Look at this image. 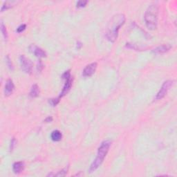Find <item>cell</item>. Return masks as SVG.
<instances>
[{"label": "cell", "mask_w": 177, "mask_h": 177, "mask_svg": "<svg viewBox=\"0 0 177 177\" xmlns=\"http://www.w3.org/2000/svg\"><path fill=\"white\" fill-rule=\"evenodd\" d=\"M29 51L31 52L33 54H34L35 56L38 58H45V57H47V53H46V52L44 51L43 49H41V48L38 47V46L35 44H31L30 46Z\"/></svg>", "instance_id": "obj_8"}, {"label": "cell", "mask_w": 177, "mask_h": 177, "mask_svg": "<svg viewBox=\"0 0 177 177\" xmlns=\"http://www.w3.org/2000/svg\"><path fill=\"white\" fill-rule=\"evenodd\" d=\"M14 1L13 2H10V1H6L5 3L3 4V6H1V11L3 12L4 10H7V9H9L12 7V3H13Z\"/></svg>", "instance_id": "obj_16"}, {"label": "cell", "mask_w": 177, "mask_h": 177, "mask_svg": "<svg viewBox=\"0 0 177 177\" xmlns=\"http://www.w3.org/2000/svg\"><path fill=\"white\" fill-rule=\"evenodd\" d=\"M70 71H71L70 70H68V71H65L62 76V79L65 80V83H64V87H63L62 90V91H61L60 95V96H59V98H62L63 96H64L65 95H66L71 88L72 78H71V72Z\"/></svg>", "instance_id": "obj_4"}, {"label": "cell", "mask_w": 177, "mask_h": 177, "mask_svg": "<svg viewBox=\"0 0 177 177\" xmlns=\"http://www.w3.org/2000/svg\"><path fill=\"white\" fill-rule=\"evenodd\" d=\"M21 68L26 73H30L33 69V63L29 58L26 57L24 55H21L19 57Z\"/></svg>", "instance_id": "obj_5"}, {"label": "cell", "mask_w": 177, "mask_h": 177, "mask_svg": "<svg viewBox=\"0 0 177 177\" xmlns=\"http://www.w3.org/2000/svg\"><path fill=\"white\" fill-rule=\"evenodd\" d=\"M111 146V142L109 140H106L102 142L100 144V147H98L97 156L95 158V160L93 161V163L91 164L90 167H89L88 170L89 173H92V172H95L100 165H102V163H103L104 159L105 158L107 154L109 152V148Z\"/></svg>", "instance_id": "obj_2"}, {"label": "cell", "mask_w": 177, "mask_h": 177, "mask_svg": "<svg viewBox=\"0 0 177 177\" xmlns=\"http://www.w3.org/2000/svg\"><path fill=\"white\" fill-rule=\"evenodd\" d=\"M6 64H7V66L8 68H9L10 70H13V64H12V62H11V60H10V57L7 56H6Z\"/></svg>", "instance_id": "obj_18"}, {"label": "cell", "mask_w": 177, "mask_h": 177, "mask_svg": "<svg viewBox=\"0 0 177 177\" xmlns=\"http://www.w3.org/2000/svg\"><path fill=\"white\" fill-rule=\"evenodd\" d=\"M174 84V81L173 80H167V81L164 82V83L162 85V87H161L160 90L155 97V99L156 100H161L167 94V91H169V89H170L172 85Z\"/></svg>", "instance_id": "obj_6"}, {"label": "cell", "mask_w": 177, "mask_h": 177, "mask_svg": "<svg viewBox=\"0 0 177 177\" xmlns=\"http://www.w3.org/2000/svg\"><path fill=\"white\" fill-rule=\"evenodd\" d=\"M87 3H88V1H84V0H80V1H78L77 2V4H76V6H77L78 8L84 7V6L87 5Z\"/></svg>", "instance_id": "obj_19"}, {"label": "cell", "mask_w": 177, "mask_h": 177, "mask_svg": "<svg viewBox=\"0 0 177 177\" xmlns=\"http://www.w3.org/2000/svg\"><path fill=\"white\" fill-rule=\"evenodd\" d=\"M82 43L80 42V41H78V42H77V49H80V48L82 47Z\"/></svg>", "instance_id": "obj_23"}, {"label": "cell", "mask_w": 177, "mask_h": 177, "mask_svg": "<svg viewBox=\"0 0 177 177\" xmlns=\"http://www.w3.org/2000/svg\"><path fill=\"white\" fill-rule=\"evenodd\" d=\"M125 15L123 13H118L111 17L107 26L105 36L111 42H114L118 36V30L125 22Z\"/></svg>", "instance_id": "obj_1"}, {"label": "cell", "mask_w": 177, "mask_h": 177, "mask_svg": "<svg viewBox=\"0 0 177 177\" xmlns=\"http://www.w3.org/2000/svg\"><path fill=\"white\" fill-rule=\"evenodd\" d=\"M1 27V32L2 35H3L4 40L6 41L8 39V32H7V30H6L5 25L4 24V22L2 21H1V27Z\"/></svg>", "instance_id": "obj_15"}, {"label": "cell", "mask_w": 177, "mask_h": 177, "mask_svg": "<svg viewBox=\"0 0 177 177\" xmlns=\"http://www.w3.org/2000/svg\"><path fill=\"white\" fill-rule=\"evenodd\" d=\"M172 47L169 44H162L158 46L156 48L153 50V53H156V54H163L165 53L166 52H167L168 51H170V49H171Z\"/></svg>", "instance_id": "obj_10"}, {"label": "cell", "mask_w": 177, "mask_h": 177, "mask_svg": "<svg viewBox=\"0 0 177 177\" xmlns=\"http://www.w3.org/2000/svg\"><path fill=\"white\" fill-rule=\"evenodd\" d=\"M97 66L98 65L96 62H93L87 65L86 67L83 70L82 76L84 77H90V76H93L96 71Z\"/></svg>", "instance_id": "obj_7"}, {"label": "cell", "mask_w": 177, "mask_h": 177, "mask_svg": "<svg viewBox=\"0 0 177 177\" xmlns=\"http://www.w3.org/2000/svg\"><path fill=\"white\" fill-rule=\"evenodd\" d=\"M15 145H16V140H15V138H13L10 141V151L12 152L13 150Z\"/></svg>", "instance_id": "obj_21"}, {"label": "cell", "mask_w": 177, "mask_h": 177, "mask_svg": "<svg viewBox=\"0 0 177 177\" xmlns=\"http://www.w3.org/2000/svg\"><path fill=\"white\" fill-rule=\"evenodd\" d=\"M26 28H27V25H26L25 24H21L20 26H19L18 28H17L16 31L17 33H20L23 32L24 30L26 29Z\"/></svg>", "instance_id": "obj_20"}, {"label": "cell", "mask_w": 177, "mask_h": 177, "mask_svg": "<svg viewBox=\"0 0 177 177\" xmlns=\"http://www.w3.org/2000/svg\"><path fill=\"white\" fill-rule=\"evenodd\" d=\"M158 7L156 4H152L146 10L144 19L146 27L148 29L154 30L157 28L158 24Z\"/></svg>", "instance_id": "obj_3"}, {"label": "cell", "mask_w": 177, "mask_h": 177, "mask_svg": "<svg viewBox=\"0 0 177 177\" xmlns=\"http://www.w3.org/2000/svg\"><path fill=\"white\" fill-rule=\"evenodd\" d=\"M60 98H51V99H49V104H51V106L55 107L56 106L57 104H58L59 102H60Z\"/></svg>", "instance_id": "obj_17"}, {"label": "cell", "mask_w": 177, "mask_h": 177, "mask_svg": "<svg viewBox=\"0 0 177 177\" xmlns=\"http://www.w3.org/2000/svg\"><path fill=\"white\" fill-rule=\"evenodd\" d=\"M14 89L15 85L13 80L11 79L7 80L5 84V88H4V94H5L6 96H9L13 92Z\"/></svg>", "instance_id": "obj_9"}, {"label": "cell", "mask_w": 177, "mask_h": 177, "mask_svg": "<svg viewBox=\"0 0 177 177\" xmlns=\"http://www.w3.org/2000/svg\"><path fill=\"white\" fill-rule=\"evenodd\" d=\"M29 95L31 98L38 97L39 95H40V88H39L38 84H35L33 85L31 89H30Z\"/></svg>", "instance_id": "obj_13"}, {"label": "cell", "mask_w": 177, "mask_h": 177, "mask_svg": "<svg viewBox=\"0 0 177 177\" xmlns=\"http://www.w3.org/2000/svg\"><path fill=\"white\" fill-rule=\"evenodd\" d=\"M52 121H53V118H52L51 116L47 117V118L44 120V121L46 122V123H51Z\"/></svg>", "instance_id": "obj_22"}, {"label": "cell", "mask_w": 177, "mask_h": 177, "mask_svg": "<svg viewBox=\"0 0 177 177\" xmlns=\"http://www.w3.org/2000/svg\"><path fill=\"white\" fill-rule=\"evenodd\" d=\"M24 169V163L21 162V161L15 162L13 165V171L15 174H20L23 171Z\"/></svg>", "instance_id": "obj_11"}, {"label": "cell", "mask_w": 177, "mask_h": 177, "mask_svg": "<svg viewBox=\"0 0 177 177\" xmlns=\"http://www.w3.org/2000/svg\"><path fill=\"white\" fill-rule=\"evenodd\" d=\"M67 172H68V168H64V169L61 170V171L58 172V173L49 174H48L47 176H64L67 174Z\"/></svg>", "instance_id": "obj_14"}, {"label": "cell", "mask_w": 177, "mask_h": 177, "mask_svg": "<svg viewBox=\"0 0 177 177\" xmlns=\"http://www.w3.org/2000/svg\"><path fill=\"white\" fill-rule=\"evenodd\" d=\"M62 134L59 130H54L51 134V138L55 142L60 141L62 140Z\"/></svg>", "instance_id": "obj_12"}]
</instances>
